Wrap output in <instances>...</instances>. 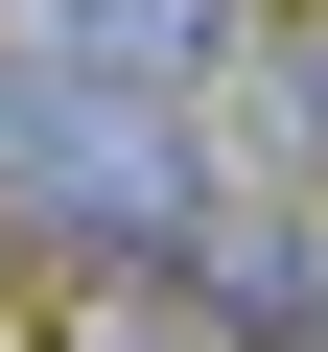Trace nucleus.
Instances as JSON below:
<instances>
[{"label": "nucleus", "instance_id": "nucleus-1", "mask_svg": "<svg viewBox=\"0 0 328 352\" xmlns=\"http://www.w3.org/2000/svg\"><path fill=\"white\" fill-rule=\"evenodd\" d=\"M47 24H71L94 71H141V94H188V118H235V94H258V47H281L258 0H47Z\"/></svg>", "mask_w": 328, "mask_h": 352}, {"label": "nucleus", "instance_id": "nucleus-2", "mask_svg": "<svg viewBox=\"0 0 328 352\" xmlns=\"http://www.w3.org/2000/svg\"><path fill=\"white\" fill-rule=\"evenodd\" d=\"M0 24H47V0H0Z\"/></svg>", "mask_w": 328, "mask_h": 352}]
</instances>
